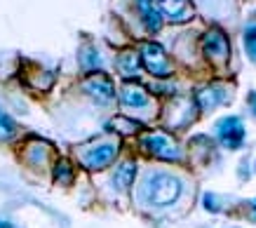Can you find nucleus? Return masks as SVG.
<instances>
[{"label":"nucleus","mask_w":256,"mask_h":228,"mask_svg":"<svg viewBox=\"0 0 256 228\" xmlns=\"http://www.w3.org/2000/svg\"><path fill=\"white\" fill-rule=\"evenodd\" d=\"M146 190V200L156 207H167V204L176 202L181 196V181L170 172H153L144 184Z\"/></svg>","instance_id":"1"},{"label":"nucleus","mask_w":256,"mask_h":228,"mask_svg":"<svg viewBox=\"0 0 256 228\" xmlns=\"http://www.w3.org/2000/svg\"><path fill=\"white\" fill-rule=\"evenodd\" d=\"M139 59L150 76H156V78H167V76H172L170 56H167V52H164L158 42H146V45L141 48Z\"/></svg>","instance_id":"2"},{"label":"nucleus","mask_w":256,"mask_h":228,"mask_svg":"<svg viewBox=\"0 0 256 228\" xmlns=\"http://www.w3.org/2000/svg\"><path fill=\"white\" fill-rule=\"evenodd\" d=\"M144 148L153 158H160V160H167V162H178L181 160V148L172 142L170 134H164V132L146 134L144 136Z\"/></svg>","instance_id":"3"},{"label":"nucleus","mask_w":256,"mask_h":228,"mask_svg":"<svg viewBox=\"0 0 256 228\" xmlns=\"http://www.w3.org/2000/svg\"><path fill=\"white\" fill-rule=\"evenodd\" d=\"M202 52L212 64H226L230 59V40L221 28H210L202 36Z\"/></svg>","instance_id":"4"},{"label":"nucleus","mask_w":256,"mask_h":228,"mask_svg":"<svg viewBox=\"0 0 256 228\" xmlns=\"http://www.w3.org/2000/svg\"><path fill=\"white\" fill-rule=\"evenodd\" d=\"M82 90H85V94H90L96 104H108V102H113V96H116L113 80H110L106 73H92V76L82 82Z\"/></svg>","instance_id":"5"},{"label":"nucleus","mask_w":256,"mask_h":228,"mask_svg":"<svg viewBox=\"0 0 256 228\" xmlns=\"http://www.w3.org/2000/svg\"><path fill=\"white\" fill-rule=\"evenodd\" d=\"M216 132L218 142L224 144L226 148H240L242 142H244V127H242V120L238 116H228V118L218 120Z\"/></svg>","instance_id":"6"},{"label":"nucleus","mask_w":256,"mask_h":228,"mask_svg":"<svg viewBox=\"0 0 256 228\" xmlns=\"http://www.w3.org/2000/svg\"><path fill=\"white\" fill-rule=\"evenodd\" d=\"M116 156H118L116 144H99V146H94V148H90V150L82 153V165H85L87 170L96 172V170L108 167L110 162L116 160Z\"/></svg>","instance_id":"7"},{"label":"nucleus","mask_w":256,"mask_h":228,"mask_svg":"<svg viewBox=\"0 0 256 228\" xmlns=\"http://www.w3.org/2000/svg\"><path fill=\"white\" fill-rule=\"evenodd\" d=\"M120 102L127 108H144L148 106V92L136 82H124L120 92Z\"/></svg>","instance_id":"8"},{"label":"nucleus","mask_w":256,"mask_h":228,"mask_svg":"<svg viewBox=\"0 0 256 228\" xmlns=\"http://www.w3.org/2000/svg\"><path fill=\"white\" fill-rule=\"evenodd\" d=\"M136 8H139V14L144 19V24L150 28V31H160L162 28V14L153 0H136Z\"/></svg>","instance_id":"9"},{"label":"nucleus","mask_w":256,"mask_h":228,"mask_svg":"<svg viewBox=\"0 0 256 228\" xmlns=\"http://www.w3.org/2000/svg\"><path fill=\"white\" fill-rule=\"evenodd\" d=\"M134 176H136V165L134 162H122L118 167L116 176H113V184H116V188L127 190L134 184Z\"/></svg>","instance_id":"10"},{"label":"nucleus","mask_w":256,"mask_h":228,"mask_svg":"<svg viewBox=\"0 0 256 228\" xmlns=\"http://www.w3.org/2000/svg\"><path fill=\"white\" fill-rule=\"evenodd\" d=\"M118 68H120V73H122V76L132 78L134 73L139 71V54H136V52H132V50L122 52V54H120V59H118Z\"/></svg>","instance_id":"11"},{"label":"nucleus","mask_w":256,"mask_h":228,"mask_svg":"<svg viewBox=\"0 0 256 228\" xmlns=\"http://www.w3.org/2000/svg\"><path fill=\"white\" fill-rule=\"evenodd\" d=\"M156 5L167 16H181L184 10L188 8V0H156Z\"/></svg>","instance_id":"12"},{"label":"nucleus","mask_w":256,"mask_h":228,"mask_svg":"<svg viewBox=\"0 0 256 228\" xmlns=\"http://www.w3.org/2000/svg\"><path fill=\"white\" fill-rule=\"evenodd\" d=\"M16 134V122L10 118L5 110L0 108V142H10Z\"/></svg>","instance_id":"13"},{"label":"nucleus","mask_w":256,"mask_h":228,"mask_svg":"<svg viewBox=\"0 0 256 228\" xmlns=\"http://www.w3.org/2000/svg\"><path fill=\"white\" fill-rule=\"evenodd\" d=\"M244 50L252 59H256V24H249L244 28Z\"/></svg>","instance_id":"14"},{"label":"nucleus","mask_w":256,"mask_h":228,"mask_svg":"<svg viewBox=\"0 0 256 228\" xmlns=\"http://www.w3.org/2000/svg\"><path fill=\"white\" fill-rule=\"evenodd\" d=\"M54 174H56V181H59V184H70V181H73V167H70L66 160H62V162L56 165Z\"/></svg>","instance_id":"15"},{"label":"nucleus","mask_w":256,"mask_h":228,"mask_svg":"<svg viewBox=\"0 0 256 228\" xmlns=\"http://www.w3.org/2000/svg\"><path fill=\"white\" fill-rule=\"evenodd\" d=\"M80 56H82V66H87V68H96L99 66V54H96V50L92 45H87Z\"/></svg>","instance_id":"16"},{"label":"nucleus","mask_w":256,"mask_h":228,"mask_svg":"<svg viewBox=\"0 0 256 228\" xmlns=\"http://www.w3.org/2000/svg\"><path fill=\"white\" fill-rule=\"evenodd\" d=\"M204 207H207L210 212H216V210H218V202H214V196H212V193H207V196H204Z\"/></svg>","instance_id":"17"},{"label":"nucleus","mask_w":256,"mask_h":228,"mask_svg":"<svg viewBox=\"0 0 256 228\" xmlns=\"http://www.w3.org/2000/svg\"><path fill=\"white\" fill-rule=\"evenodd\" d=\"M249 106H252V110H254V116H256V92L249 94Z\"/></svg>","instance_id":"18"},{"label":"nucleus","mask_w":256,"mask_h":228,"mask_svg":"<svg viewBox=\"0 0 256 228\" xmlns=\"http://www.w3.org/2000/svg\"><path fill=\"white\" fill-rule=\"evenodd\" d=\"M0 228H14L12 224H8V221H0Z\"/></svg>","instance_id":"19"},{"label":"nucleus","mask_w":256,"mask_h":228,"mask_svg":"<svg viewBox=\"0 0 256 228\" xmlns=\"http://www.w3.org/2000/svg\"><path fill=\"white\" fill-rule=\"evenodd\" d=\"M252 210H254V219H256V200H252Z\"/></svg>","instance_id":"20"}]
</instances>
